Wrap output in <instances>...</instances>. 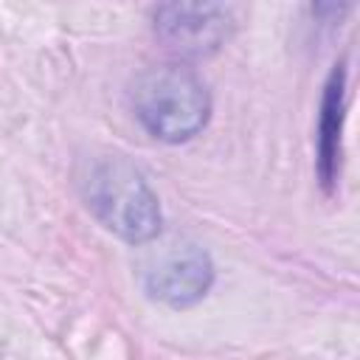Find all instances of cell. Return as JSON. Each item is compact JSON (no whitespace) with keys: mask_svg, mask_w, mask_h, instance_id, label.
<instances>
[{"mask_svg":"<svg viewBox=\"0 0 360 360\" xmlns=\"http://www.w3.org/2000/svg\"><path fill=\"white\" fill-rule=\"evenodd\" d=\"M79 191L90 214L124 242L146 245L160 233L158 194L124 155L90 158L79 172Z\"/></svg>","mask_w":360,"mask_h":360,"instance_id":"6da1fadb","label":"cell"},{"mask_svg":"<svg viewBox=\"0 0 360 360\" xmlns=\"http://www.w3.org/2000/svg\"><path fill=\"white\" fill-rule=\"evenodd\" d=\"M129 104L143 129L166 143L194 138L211 115V96L202 79L183 65L143 70L132 82Z\"/></svg>","mask_w":360,"mask_h":360,"instance_id":"7a4b0ae2","label":"cell"},{"mask_svg":"<svg viewBox=\"0 0 360 360\" xmlns=\"http://www.w3.org/2000/svg\"><path fill=\"white\" fill-rule=\"evenodd\" d=\"M143 290L169 307L197 304L214 284V262L194 242H172L152 253L141 267Z\"/></svg>","mask_w":360,"mask_h":360,"instance_id":"3957f363","label":"cell"},{"mask_svg":"<svg viewBox=\"0 0 360 360\" xmlns=\"http://www.w3.org/2000/svg\"><path fill=\"white\" fill-rule=\"evenodd\" d=\"M231 11L217 3H166L155 8V37L177 56L200 59L222 48Z\"/></svg>","mask_w":360,"mask_h":360,"instance_id":"277c9868","label":"cell"},{"mask_svg":"<svg viewBox=\"0 0 360 360\" xmlns=\"http://www.w3.org/2000/svg\"><path fill=\"white\" fill-rule=\"evenodd\" d=\"M343 118H346V68L335 65L321 101L318 115V177L326 191L338 186L340 177V155H343Z\"/></svg>","mask_w":360,"mask_h":360,"instance_id":"5b68a950","label":"cell"}]
</instances>
